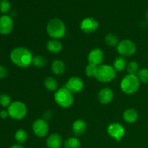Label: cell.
<instances>
[{"instance_id":"4316f807","label":"cell","mask_w":148,"mask_h":148,"mask_svg":"<svg viewBox=\"0 0 148 148\" xmlns=\"http://www.w3.org/2000/svg\"><path fill=\"white\" fill-rule=\"evenodd\" d=\"M137 78L140 82L143 83H147L148 82V69L147 68H143L140 69L137 75Z\"/></svg>"},{"instance_id":"8fae6325","label":"cell","mask_w":148,"mask_h":148,"mask_svg":"<svg viewBox=\"0 0 148 148\" xmlns=\"http://www.w3.org/2000/svg\"><path fill=\"white\" fill-rule=\"evenodd\" d=\"M98 27V22L92 17H86L80 23V29L87 34L94 33Z\"/></svg>"},{"instance_id":"f546056e","label":"cell","mask_w":148,"mask_h":148,"mask_svg":"<svg viewBox=\"0 0 148 148\" xmlns=\"http://www.w3.org/2000/svg\"><path fill=\"white\" fill-rule=\"evenodd\" d=\"M96 69V66H94V65L88 64V66L85 67V74H86L87 76L90 77H95Z\"/></svg>"},{"instance_id":"484cf974","label":"cell","mask_w":148,"mask_h":148,"mask_svg":"<svg viewBox=\"0 0 148 148\" xmlns=\"http://www.w3.org/2000/svg\"><path fill=\"white\" fill-rule=\"evenodd\" d=\"M127 69L129 74L133 75H137L138 72L140 71L138 64L136 62H130V63L127 64Z\"/></svg>"},{"instance_id":"7c38bea8","label":"cell","mask_w":148,"mask_h":148,"mask_svg":"<svg viewBox=\"0 0 148 148\" xmlns=\"http://www.w3.org/2000/svg\"><path fill=\"white\" fill-rule=\"evenodd\" d=\"M104 59V53L101 49H94L88 54V60L90 64L98 66L101 65Z\"/></svg>"},{"instance_id":"836d02e7","label":"cell","mask_w":148,"mask_h":148,"mask_svg":"<svg viewBox=\"0 0 148 148\" xmlns=\"http://www.w3.org/2000/svg\"><path fill=\"white\" fill-rule=\"evenodd\" d=\"M146 16H147V18L148 20V10H147V14H146Z\"/></svg>"},{"instance_id":"ba28073f","label":"cell","mask_w":148,"mask_h":148,"mask_svg":"<svg viewBox=\"0 0 148 148\" xmlns=\"http://www.w3.org/2000/svg\"><path fill=\"white\" fill-rule=\"evenodd\" d=\"M33 133L38 137H44L49 132V124L46 119H38L33 122L32 126Z\"/></svg>"},{"instance_id":"7a4b0ae2","label":"cell","mask_w":148,"mask_h":148,"mask_svg":"<svg viewBox=\"0 0 148 148\" xmlns=\"http://www.w3.org/2000/svg\"><path fill=\"white\" fill-rule=\"evenodd\" d=\"M46 30L51 38L59 39L64 36L66 33V26L60 19L53 18L48 23Z\"/></svg>"},{"instance_id":"277c9868","label":"cell","mask_w":148,"mask_h":148,"mask_svg":"<svg viewBox=\"0 0 148 148\" xmlns=\"http://www.w3.org/2000/svg\"><path fill=\"white\" fill-rule=\"evenodd\" d=\"M116 76V71L113 66L107 64H101L97 66L95 77L102 82L112 81Z\"/></svg>"},{"instance_id":"d6a6232c","label":"cell","mask_w":148,"mask_h":148,"mask_svg":"<svg viewBox=\"0 0 148 148\" xmlns=\"http://www.w3.org/2000/svg\"><path fill=\"white\" fill-rule=\"evenodd\" d=\"M10 148H24L23 146L20 145H14L12 146Z\"/></svg>"},{"instance_id":"e0dca14e","label":"cell","mask_w":148,"mask_h":148,"mask_svg":"<svg viewBox=\"0 0 148 148\" xmlns=\"http://www.w3.org/2000/svg\"><path fill=\"white\" fill-rule=\"evenodd\" d=\"M138 113L134 108H129L126 110L123 114L124 120L126 122L130 123V124L137 121V120L138 119Z\"/></svg>"},{"instance_id":"52a82bcc","label":"cell","mask_w":148,"mask_h":148,"mask_svg":"<svg viewBox=\"0 0 148 148\" xmlns=\"http://www.w3.org/2000/svg\"><path fill=\"white\" fill-rule=\"evenodd\" d=\"M117 51L121 56L127 57L134 54L136 51L135 43L131 40L126 39L119 42L116 47Z\"/></svg>"},{"instance_id":"3957f363","label":"cell","mask_w":148,"mask_h":148,"mask_svg":"<svg viewBox=\"0 0 148 148\" xmlns=\"http://www.w3.org/2000/svg\"><path fill=\"white\" fill-rule=\"evenodd\" d=\"M140 82L137 75H127L121 81L120 88L123 92L128 95L134 93L138 90L140 88Z\"/></svg>"},{"instance_id":"9a60e30c","label":"cell","mask_w":148,"mask_h":148,"mask_svg":"<svg viewBox=\"0 0 148 148\" xmlns=\"http://www.w3.org/2000/svg\"><path fill=\"white\" fill-rule=\"evenodd\" d=\"M87 130V124L84 120L77 119L72 124V132L76 136H81L85 134Z\"/></svg>"},{"instance_id":"ac0fdd59","label":"cell","mask_w":148,"mask_h":148,"mask_svg":"<svg viewBox=\"0 0 148 148\" xmlns=\"http://www.w3.org/2000/svg\"><path fill=\"white\" fill-rule=\"evenodd\" d=\"M47 49L53 53H58L62 51V44L58 39H51L47 43Z\"/></svg>"},{"instance_id":"83f0119b","label":"cell","mask_w":148,"mask_h":148,"mask_svg":"<svg viewBox=\"0 0 148 148\" xmlns=\"http://www.w3.org/2000/svg\"><path fill=\"white\" fill-rule=\"evenodd\" d=\"M12 103L11 98L9 95L6 93H2L0 95V106L2 107H7Z\"/></svg>"},{"instance_id":"9c48e42d","label":"cell","mask_w":148,"mask_h":148,"mask_svg":"<svg viewBox=\"0 0 148 148\" xmlns=\"http://www.w3.org/2000/svg\"><path fill=\"white\" fill-rule=\"evenodd\" d=\"M107 132L110 137L119 142L125 134V130L121 124L119 123H113L108 125Z\"/></svg>"},{"instance_id":"4dcf8cb0","label":"cell","mask_w":148,"mask_h":148,"mask_svg":"<svg viewBox=\"0 0 148 148\" xmlns=\"http://www.w3.org/2000/svg\"><path fill=\"white\" fill-rule=\"evenodd\" d=\"M7 70L4 66L0 65V79L4 78L7 77Z\"/></svg>"},{"instance_id":"f1b7e54d","label":"cell","mask_w":148,"mask_h":148,"mask_svg":"<svg viewBox=\"0 0 148 148\" xmlns=\"http://www.w3.org/2000/svg\"><path fill=\"white\" fill-rule=\"evenodd\" d=\"M11 4L8 0H0V12L6 14L10 10Z\"/></svg>"},{"instance_id":"5b68a950","label":"cell","mask_w":148,"mask_h":148,"mask_svg":"<svg viewBox=\"0 0 148 148\" xmlns=\"http://www.w3.org/2000/svg\"><path fill=\"white\" fill-rule=\"evenodd\" d=\"M54 100L56 103L62 108H69L74 102L73 93L64 87L56 91Z\"/></svg>"},{"instance_id":"2e32d148","label":"cell","mask_w":148,"mask_h":148,"mask_svg":"<svg viewBox=\"0 0 148 148\" xmlns=\"http://www.w3.org/2000/svg\"><path fill=\"white\" fill-rule=\"evenodd\" d=\"M46 145L49 148H60L62 145V138L59 134H52L48 137Z\"/></svg>"},{"instance_id":"603a6c76","label":"cell","mask_w":148,"mask_h":148,"mask_svg":"<svg viewBox=\"0 0 148 148\" xmlns=\"http://www.w3.org/2000/svg\"><path fill=\"white\" fill-rule=\"evenodd\" d=\"M79 140L75 137H69L64 142L65 148H80Z\"/></svg>"},{"instance_id":"7402d4cb","label":"cell","mask_w":148,"mask_h":148,"mask_svg":"<svg viewBox=\"0 0 148 148\" xmlns=\"http://www.w3.org/2000/svg\"><path fill=\"white\" fill-rule=\"evenodd\" d=\"M105 41L106 44L110 47H117L119 43L118 37L114 33H108L105 38Z\"/></svg>"},{"instance_id":"ffe728a7","label":"cell","mask_w":148,"mask_h":148,"mask_svg":"<svg viewBox=\"0 0 148 148\" xmlns=\"http://www.w3.org/2000/svg\"><path fill=\"white\" fill-rule=\"evenodd\" d=\"M127 62L125 57L124 56H119L115 59L114 62V66L113 67L115 69L116 72H122L123 70L126 69L127 66Z\"/></svg>"},{"instance_id":"cb8c5ba5","label":"cell","mask_w":148,"mask_h":148,"mask_svg":"<svg viewBox=\"0 0 148 148\" xmlns=\"http://www.w3.org/2000/svg\"><path fill=\"white\" fill-rule=\"evenodd\" d=\"M32 64L34 65L36 67L42 68L46 66V59L43 57V56L37 55V56H33Z\"/></svg>"},{"instance_id":"d4e9b609","label":"cell","mask_w":148,"mask_h":148,"mask_svg":"<svg viewBox=\"0 0 148 148\" xmlns=\"http://www.w3.org/2000/svg\"><path fill=\"white\" fill-rule=\"evenodd\" d=\"M27 133L25 130H17L14 134V138L16 141L19 143H23L27 140Z\"/></svg>"},{"instance_id":"8992f818","label":"cell","mask_w":148,"mask_h":148,"mask_svg":"<svg viewBox=\"0 0 148 148\" xmlns=\"http://www.w3.org/2000/svg\"><path fill=\"white\" fill-rule=\"evenodd\" d=\"M9 116L15 120H20L25 118L27 114V107L21 101L12 102L7 108Z\"/></svg>"},{"instance_id":"d6986e66","label":"cell","mask_w":148,"mask_h":148,"mask_svg":"<svg viewBox=\"0 0 148 148\" xmlns=\"http://www.w3.org/2000/svg\"><path fill=\"white\" fill-rule=\"evenodd\" d=\"M66 66L64 63L61 60H55L53 61L51 64V70L55 75H61L64 72Z\"/></svg>"},{"instance_id":"1f68e13d","label":"cell","mask_w":148,"mask_h":148,"mask_svg":"<svg viewBox=\"0 0 148 148\" xmlns=\"http://www.w3.org/2000/svg\"><path fill=\"white\" fill-rule=\"evenodd\" d=\"M9 116V114H8V111H5V110H2V111L0 112V117L1 119H6Z\"/></svg>"},{"instance_id":"4fadbf2b","label":"cell","mask_w":148,"mask_h":148,"mask_svg":"<svg viewBox=\"0 0 148 148\" xmlns=\"http://www.w3.org/2000/svg\"><path fill=\"white\" fill-rule=\"evenodd\" d=\"M14 23L10 16L2 15L0 17V34L3 36L9 35L13 30Z\"/></svg>"},{"instance_id":"5bb4252c","label":"cell","mask_w":148,"mask_h":148,"mask_svg":"<svg viewBox=\"0 0 148 148\" xmlns=\"http://www.w3.org/2000/svg\"><path fill=\"white\" fill-rule=\"evenodd\" d=\"M114 97V92L111 89L108 88H103L98 93V100L102 104H108L113 101Z\"/></svg>"},{"instance_id":"44dd1931","label":"cell","mask_w":148,"mask_h":148,"mask_svg":"<svg viewBox=\"0 0 148 148\" xmlns=\"http://www.w3.org/2000/svg\"><path fill=\"white\" fill-rule=\"evenodd\" d=\"M44 86L48 90L56 91L58 88V82L56 79L52 77H48L44 79Z\"/></svg>"},{"instance_id":"6da1fadb","label":"cell","mask_w":148,"mask_h":148,"mask_svg":"<svg viewBox=\"0 0 148 148\" xmlns=\"http://www.w3.org/2000/svg\"><path fill=\"white\" fill-rule=\"evenodd\" d=\"M10 59L16 66L21 68H27L32 64L33 54L27 48H14L10 52Z\"/></svg>"},{"instance_id":"30bf717a","label":"cell","mask_w":148,"mask_h":148,"mask_svg":"<svg viewBox=\"0 0 148 148\" xmlns=\"http://www.w3.org/2000/svg\"><path fill=\"white\" fill-rule=\"evenodd\" d=\"M64 87L72 93H78L83 90L84 83L81 78L78 77H72L68 79Z\"/></svg>"}]
</instances>
